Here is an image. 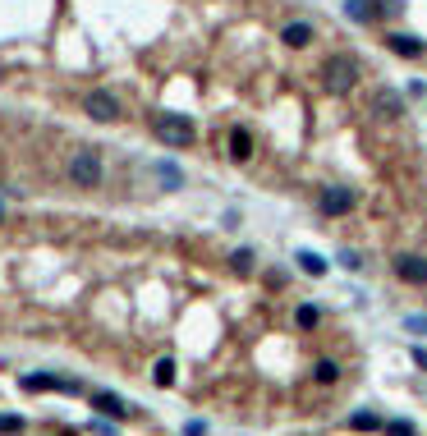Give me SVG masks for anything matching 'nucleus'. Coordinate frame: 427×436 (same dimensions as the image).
I'll return each mask as SVG.
<instances>
[{
	"mask_svg": "<svg viewBox=\"0 0 427 436\" xmlns=\"http://www.w3.org/2000/svg\"><path fill=\"white\" fill-rule=\"evenodd\" d=\"M280 42L289 46V51H304L308 42H313V23H304V18H294V23L280 28Z\"/></svg>",
	"mask_w": 427,
	"mask_h": 436,
	"instance_id": "nucleus-9",
	"label": "nucleus"
},
{
	"mask_svg": "<svg viewBox=\"0 0 427 436\" xmlns=\"http://www.w3.org/2000/svg\"><path fill=\"white\" fill-rule=\"evenodd\" d=\"M345 14L354 18V23H372L382 9H377V0H345Z\"/></svg>",
	"mask_w": 427,
	"mask_h": 436,
	"instance_id": "nucleus-12",
	"label": "nucleus"
},
{
	"mask_svg": "<svg viewBox=\"0 0 427 436\" xmlns=\"http://www.w3.org/2000/svg\"><path fill=\"white\" fill-rule=\"evenodd\" d=\"M317 207H322V216H349V211L358 207V193L345 189V184H326L322 198H317Z\"/></svg>",
	"mask_w": 427,
	"mask_h": 436,
	"instance_id": "nucleus-4",
	"label": "nucleus"
},
{
	"mask_svg": "<svg viewBox=\"0 0 427 436\" xmlns=\"http://www.w3.org/2000/svg\"><path fill=\"white\" fill-rule=\"evenodd\" d=\"M317 322H322V313H317L313 303H299L294 308V326H299V331H317Z\"/></svg>",
	"mask_w": 427,
	"mask_h": 436,
	"instance_id": "nucleus-15",
	"label": "nucleus"
},
{
	"mask_svg": "<svg viewBox=\"0 0 427 436\" xmlns=\"http://www.w3.org/2000/svg\"><path fill=\"white\" fill-rule=\"evenodd\" d=\"M386 46H391L400 60H423V51H427L418 37H409V33H386Z\"/></svg>",
	"mask_w": 427,
	"mask_h": 436,
	"instance_id": "nucleus-8",
	"label": "nucleus"
},
{
	"mask_svg": "<svg viewBox=\"0 0 427 436\" xmlns=\"http://www.w3.org/2000/svg\"><path fill=\"white\" fill-rule=\"evenodd\" d=\"M152 133H157L166 147H193V138H198L189 115H157V120H152Z\"/></svg>",
	"mask_w": 427,
	"mask_h": 436,
	"instance_id": "nucleus-2",
	"label": "nucleus"
},
{
	"mask_svg": "<svg viewBox=\"0 0 427 436\" xmlns=\"http://www.w3.org/2000/svg\"><path fill=\"white\" fill-rule=\"evenodd\" d=\"M157 174H161V184H166V189H179V184H184V174L174 170V166H166V161L157 166Z\"/></svg>",
	"mask_w": 427,
	"mask_h": 436,
	"instance_id": "nucleus-20",
	"label": "nucleus"
},
{
	"mask_svg": "<svg viewBox=\"0 0 427 436\" xmlns=\"http://www.w3.org/2000/svg\"><path fill=\"white\" fill-rule=\"evenodd\" d=\"M83 111L92 115L96 124H111V120H120V101H115L106 87H96V92H87L83 96Z\"/></svg>",
	"mask_w": 427,
	"mask_h": 436,
	"instance_id": "nucleus-5",
	"label": "nucleus"
},
{
	"mask_svg": "<svg viewBox=\"0 0 427 436\" xmlns=\"http://www.w3.org/2000/svg\"><path fill=\"white\" fill-rule=\"evenodd\" d=\"M0 432H5V436L23 432V418H18V413H0Z\"/></svg>",
	"mask_w": 427,
	"mask_h": 436,
	"instance_id": "nucleus-22",
	"label": "nucleus"
},
{
	"mask_svg": "<svg viewBox=\"0 0 427 436\" xmlns=\"http://www.w3.org/2000/svg\"><path fill=\"white\" fill-rule=\"evenodd\" d=\"M92 404L106 413V418H129V404H124L120 395H111V391H96V395H92Z\"/></svg>",
	"mask_w": 427,
	"mask_h": 436,
	"instance_id": "nucleus-11",
	"label": "nucleus"
},
{
	"mask_svg": "<svg viewBox=\"0 0 427 436\" xmlns=\"http://www.w3.org/2000/svg\"><path fill=\"white\" fill-rule=\"evenodd\" d=\"M349 432H382V418H377V413H354V418H349Z\"/></svg>",
	"mask_w": 427,
	"mask_h": 436,
	"instance_id": "nucleus-18",
	"label": "nucleus"
},
{
	"mask_svg": "<svg viewBox=\"0 0 427 436\" xmlns=\"http://www.w3.org/2000/svg\"><path fill=\"white\" fill-rule=\"evenodd\" d=\"M404 326H409L414 335H427V317H409V322H404Z\"/></svg>",
	"mask_w": 427,
	"mask_h": 436,
	"instance_id": "nucleus-24",
	"label": "nucleus"
},
{
	"mask_svg": "<svg viewBox=\"0 0 427 436\" xmlns=\"http://www.w3.org/2000/svg\"><path fill=\"white\" fill-rule=\"evenodd\" d=\"M70 179H74V189H96V184H101V157H96L92 147L74 152V161H70Z\"/></svg>",
	"mask_w": 427,
	"mask_h": 436,
	"instance_id": "nucleus-3",
	"label": "nucleus"
},
{
	"mask_svg": "<svg viewBox=\"0 0 427 436\" xmlns=\"http://www.w3.org/2000/svg\"><path fill=\"white\" fill-rule=\"evenodd\" d=\"M23 391H65V395H79L83 386L70 381V376H46V372H37V376H23Z\"/></svg>",
	"mask_w": 427,
	"mask_h": 436,
	"instance_id": "nucleus-7",
	"label": "nucleus"
},
{
	"mask_svg": "<svg viewBox=\"0 0 427 436\" xmlns=\"http://www.w3.org/2000/svg\"><path fill=\"white\" fill-rule=\"evenodd\" d=\"M294 262H299V271H304V276H326V257L308 253V248H304V253H299Z\"/></svg>",
	"mask_w": 427,
	"mask_h": 436,
	"instance_id": "nucleus-16",
	"label": "nucleus"
},
{
	"mask_svg": "<svg viewBox=\"0 0 427 436\" xmlns=\"http://www.w3.org/2000/svg\"><path fill=\"white\" fill-rule=\"evenodd\" d=\"M313 381L317 386H336V381H340V363H336V358H317V363H313Z\"/></svg>",
	"mask_w": 427,
	"mask_h": 436,
	"instance_id": "nucleus-14",
	"label": "nucleus"
},
{
	"mask_svg": "<svg viewBox=\"0 0 427 436\" xmlns=\"http://www.w3.org/2000/svg\"><path fill=\"white\" fill-rule=\"evenodd\" d=\"M248 157H253V133L235 129L230 133V161H248Z\"/></svg>",
	"mask_w": 427,
	"mask_h": 436,
	"instance_id": "nucleus-13",
	"label": "nucleus"
},
{
	"mask_svg": "<svg viewBox=\"0 0 427 436\" xmlns=\"http://www.w3.org/2000/svg\"><path fill=\"white\" fill-rule=\"evenodd\" d=\"M414 363H418L423 372H427V349H423V345H414Z\"/></svg>",
	"mask_w": 427,
	"mask_h": 436,
	"instance_id": "nucleus-26",
	"label": "nucleus"
},
{
	"mask_svg": "<svg viewBox=\"0 0 427 436\" xmlns=\"http://www.w3.org/2000/svg\"><path fill=\"white\" fill-rule=\"evenodd\" d=\"M372 115H382V120H400L404 115V101L395 92H377L372 96Z\"/></svg>",
	"mask_w": 427,
	"mask_h": 436,
	"instance_id": "nucleus-10",
	"label": "nucleus"
},
{
	"mask_svg": "<svg viewBox=\"0 0 427 436\" xmlns=\"http://www.w3.org/2000/svg\"><path fill=\"white\" fill-rule=\"evenodd\" d=\"M230 267H235L239 276H248V271H253V253H248V248H239V253L230 257Z\"/></svg>",
	"mask_w": 427,
	"mask_h": 436,
	"instance_id": "nucleus-21",
	"label": "nucleus"
},
{
	"mask_svg": "<svg viewBox=\"0 0 427 436\" xmlns=\"http://www.w3.org/2000/svg\"><path fill=\"white\" fill-rule=\"evenodd\" d=\"M184 436H207V423H189V427H184Z\"/></svg>",
	"mask_w": 427,
	"mask_h": 436,
	"instance_id": "nucleus-25",
	"label": "nucleus"
},
{
	"mask_svg": "<svg viewBox=\"0 0 427 436\" xmlns=\"http://www.w3.org/2000/svg\"><path fill=\"white\" fill-rule=\"evenodd\" d=\"M322 83H326V92H336V96H345V92H354L358 87V60L354 55H326V65H322Z\"/></svg>",
	"mask_w": 427,
	"mask_h": 436,
	"instance_id": "nucleus-1",
	"label": "nucleus"
},
{
	"mask_svg": "<svg viewBox=\"0 0 427 436\" xmlns=\"http://www.w3.org/2000/svg\"><path fill=\"white\" fill-rule=\"evenodd\" d=\"M0 220H5V202H0Z\"/></svg>",
	"mask_w": 427,
	"mask_h": 436,
	"instance_id": "nucleus-27",
	"label": "nucleus"
},
{
	"mask_svg": "<svg viewBox=\"0 0 427 436\" xmlns=\"http://www.w3.org/2000/svg\"><path fill=\"white\" fill-rule=\"evenodd\" d=\"M152 381H157V386H174V363H170V358H157V367H152Z\"/></svg>",
	"mask_w": 427,
	"mask_h": 436,
	"instance_id": "nucleus-19",
	"label": "nucleus"
},
{
	"mask_svg": "<svg viewBox=\"0 0 427 436\" xmlns=\"http://www.w3.org/2000/svg\"><path fill=\"white\" fill-rule=\"evenodd\" d=\"M340 262L349 271H363V253H354V248H340Z\"/></svg>",
	"mask_w": 427,
	"mask_h": 436,
	"instance_id": "nucleus-23",
	"label": "nucleus"
},
{
	"mask_svg": "<svg viewBox=\"0 0 427 436\" xmlns=\"http://www.w3.org/2000/svg\"><path fill=\"white\" fill-rule=\"evenodd\" d=\"M391 267H395V276H400L404 285H427V257H418V253H400Z\"/></svg>",
	"mask_w": 427,
	"mask_h": 436,
	"instance_id": "nucleus-6",
	"label": "nucleus"
},
{
	"mask_svg": "<svg viewBox=\"0 0 427 436\" xmlns=\"http://www.w3.org/2000/svg\"><path fill=\"white\" fill-rule=\"evenodd\" d=\"M382 436H418V427H414L409 418H386L382 423Z\"/></svg>",
	"mask_w": 427,
	"mask_h": 436,
	"instance_id": "nucleus-17",
	"label": "nucleus"
}]
</instances>
